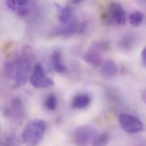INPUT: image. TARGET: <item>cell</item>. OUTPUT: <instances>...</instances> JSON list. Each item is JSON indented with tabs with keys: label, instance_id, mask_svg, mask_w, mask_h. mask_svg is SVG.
Wrapping results in <instances>:
<instances>
[{
	"label": "cell",
	"instance_id": "6da1fadb",
	"mask_svg": "<svg viewBox=\"0 0 146 146\" xmlns=\"http://www.w3.org/2000/svg\"><path fill=\"white\" fill-rule=\"evenodd\" d=\"M46 128V123L42 119L30 121L22 131V143L26 146H38L43 138Z\"/></svg>",
	"mask_w": 146,
	"mask_h": 146
},
{
	"label": "cell",
	"instance_id": "7a4b0ae2",
	"mask_svg": "<svg viewBox=\"0 0 146 146\" xmlns=\"http://www.w3.org/2000/svg\"><path fill=\"white\" fill-rule=\"evenodd\" d=\"M30 59L31 57L23 55L22 56L17 57L14 60L15 84L13 88H20L26 82L30 71Z\"/></svg>",
	"mask_w": 146,
	"mask_h": 146
},
{
	"label": "cell",
	"instance_id": "3957f363",
	"mask_svg": "<svg viewBox=\"0 0 146 146\" xmlns=\"http://www.w3.org/2000/svg\"><path fill=\"white\" fill-rule=\"evenodd\" d=\"M4 115L18 125H22L25 117V110L22 100L14 97L10 101L9 105L5 109Z\"/></svg>",
	"mask_w": 146,
	"mask_h": 146
},
{
	"label": "cell",
	"instance_id": "277c9868",
	"mask_svg": "<svg viewBox=\"0 0 146 146\" xmlns=\"http://www.w3.org/2000/svg\"><path fill=\"white\" fill-rule=\"evenodd\" d=\"M102 19L110 23L123 25L126 21L124 8L118 2H111L108 6V10L103 14Z\"/></svg>",
	"mask_w": 146,
	"mask_h": 146
},
{
	"label": "cell",
	"instance_id": "5b68a950",
	"mask_svg": "<svg viewBox=\"0 0 146 146\" xmlns=\"http://www.w3.org/2000/svg\"><path fill=\"white\" fill-rule=\"evenodd\" d=\"M119 125L122 129L129 134H136L143 131V123L138 118L127 114H121L119 117Z\"/></svg>",
	"mask_w": 146,
	"mask_h": 146
},
{
	"label": "cell",
	"instance_id": "8992f818",
	"mask_svg": "<svg viewBox=\"0 0 146 146\" xmlns=\"http://www.w3.org/2000/svg\"><path fill=\"white\" fill-rule=\"evenodd\" d=\"M97 137L96 130L90 126H82L77 129L74 141L77 146H89Z\"/></svg>",
	"mask_w": 146,
	"mask_h": 146
},
{
	"label": "cell",
	"instance_id": "52a82bcc",
	"mask_svg": "<svg viewBox=\"0 0 146 146\" xmlns=\"http://www.w3.org/2000/svg\"><path fill=\"white\" fill-rule=\"evenodd\" d=\"M30 80L31 85L36 88H47L54 85L53 80L46 76L43 68L39 63L34 67Z\"/></svg>",
	"mask_w": 146,
	"mask_h": 146
},
{
	"label": "cell",
	"instance_id": "ba28073f",
	"mask_svg": "<svg viewBox=\"0 0 146 146\" xmlns=\"http://www.w3.org/2000/svg\"><path fill=\"white\" fill-rule=\"evenodd\" d=\"M84 59L86 63L96 68L101 66L102 63L101 52L92 48H90L85 52L84 56Z\"/></svg>",
	"mask_w": 146,
	"mask_h": 146
},
{
	"label": "cell",
	"instance_id": "9c48e42d",
	"mask_svg": "<svg viewBox=\"0 0 146 146\" xmlns=\"http://www.w3.org/2000/svg\"><path fill=\"white\" fill-rule=\"evenodd\" d=\"M118 72V68L115 63L112 60H108L104 63L101 67L100 73L106 78L115 77Z\"/></svg>",
	"mask_w": 146,
	"mask_h": 146
},
{
	"label": "cell",
	"instance_id": "30bf717a",
	"mask_svg": "<svg viewBox=\"0 0 146 146\" xmlns=\"http://www.w3.org/2000/svg\"><path fill=\"white\" fill-rule=\"evenodd\" d=\"M90 102V97L86 94H80L76 96L72 101V106L74 109H81L86 108Z\"/></svg>",
	"mask_w": 146,
	"mask_h": 146
},
{
	"label": "cell",
	"instance_id": "8fae6325",
	"mask_svg": "<svg viewBox=\"0 0 146 146\" xmlns=\"http://www.w3.org/2000/svg\"><path fill=\"white\" fill-rule=\"evenodd\" d=\"M51 60L54 70L58 73H63L66 71V67L62 60V55L59 51H55L51 55Z\"/></svg>",
	"mask_w": 146,
	"mask_h": 146
},
{
	"label": "cell",
	"instance_id": "7c38bea8",
	"mask_svg": "<svg viewBox=\"0 0 146 146\" xmlns=\"http://www.w3.org/2000/svg\"><path fill=\"white\" fill-rule=\"evenodd\" d=\"M78 22L74 19L70 21L64 27L60 30V34L64 36H70L78 30Z\"/></svg>",
	"mask_w": 146,
	"mask_h": 146
},
{
	"label": "cell",
	"instance_id": "4fadbf2b",
	"mask_svg": "<svg viewBox=\"0 0 146 146\" xmlns=\"http://www.w3.org/2000/svg\"><path fill=\"white\" fill-rule=\"evenodd\" d=\"M22 139L15 134L11 133L4 137L1 142V146H21Z\"/></svg>",
	"mask_w": 146,
	"mask_h": 146
},
{
	"label": "cell",
	"instance_id": "5bb4252c",
	"mask_svg": "<svg viewBox=\"0 0 146 146\" xmlns=\"http://www.w3.org/2000/svg\"><path fill=\"white\" fill-rule=\"evenodd\" d=\"M72 15V8L71 6L67 5L61 9L59 18L62 23H67L71 21Z\"/></svg>",
	"mask_w": 146,
	"mask_h": 146
},
{
	"label": "cell",
	"instance_id": "9a60e30c",
	"mask_svg": "<svg viewBox=\"0 0 146 146\" xmlns=\"http://www.w3.org/2000/svg\"><path fill=\"white\" fill-rule=\"evenodd\" d=\"M109 142V135L106 133H104L96 137L92 142V146H106Z\"/></svg>",
	"mask_w": 146,
	"mask_h": 146
},
{
	"label": "cell",
	"instance_id": "2e32d148",
	"mask_svg": "<svg viewBox=\"0 0 146 146\" xmlns=\"http://www.w3.org/2000/svg\"><path fill=\"white\" fill-rule=\"evenodd\" d=\"M144 16L142 13L137 11L133 12L130 16L129 20L131 25L134 27L139 26L143 22Z\"/></svg>",
	"mask_w": 146,
	"mask_h": 146
},
{
	"label": "cell",
	"instance_id": "e0dca14e",
	"mask_svg": "<svg viewBox=\"0 0 146 146\" xmlns=\"http://www.w3.org/2000/svg\"><path fill=\"white\" fill-rule=\"evenodd\" d=\"M57 106V99L56 96L51 93L47 96L45 101L46 108L51 111L54 110Z\"/></svg>",
	"mask_w": 146,
	"mask_h": 146
},
{
	"label": "cell",
	"instance_id": "ac0fdd59",
	"mask_svg": "<svg viewBox=\"0 0 146 146\" xmlns=\"http://www.w3.org/2000/svg\"><path fill=\"white\" fill-rule=\"evenodd\" d=\"M109 44L106 41H99V42H96L93 43L91 47L92 48H93L100 52H105L108 51L109 48Z\"/></svg>",
	"mask_w": 146,
	"mask_h": 146
},
{
	"label": "cell",
	"instance_id": "d6986e66",
	"mask_svg": "<svg viewBox=\"0 0 146 146\" xmlns=\"http://www.w3.org/2000/svg\"><path fill=\"white\" fill-rule=\"evenodd\" d=\"M5 72L11 79L15 78V65L14 61H7L5 64Z\"/></svg>",
	"mask_w": 146,
	"mask_h": 146
},
{
	"label": "cell",
	"instance_id": "ffe728a7",
	"mask_svg": "<svg viewBox=\"0 0 146 146\" xmlns=\"http://www.w3.org/2000/svg\"><path fill=\"white\" fill-rule=\"evenodd\" d=\"M131 36H126L122 38V39L119 42V46L123 49H129L131 47L132 43H133V40L131 38Z\"/></svg>",
	"mask_w": 146,
	"mask_h": 146
},
{
	"label": "cell",
	"instance_id": "44dd1931",
	"mask_svg": "<svg viewBox=\"0 0 146 146\" xmlns=\"http://www.w3.org/2000/svg\"><path fill=\"white\" fill-rule=\"evenodd\" d=\"M14 11H15L19 15L25 16L29 14V10L26 7V6H19L16 3V7Z\"/></svg>",
	"mask_w": 146,
	"mask_h": 146
},
{
	"label": "cell",
	"instance_id": "7402d4cb",
	"mask_svg": "<svg viewBox=\"0 0 146 146\" xmlns=\"http://www.w3.org/2000/svg\"><path fill=\"white\" fill-rule=\"evenodd\" d=\"M6 4L9 9L13 11H15L16 7L15 0H8L6 1Z\"/></svg>",
	"mask_w": 146,
	"mask_h": 146
},
{
	"label": "cell",
	"instance_id": "603a6c76",
	"mask_svg": "<svg viewBox=\"0 0 146 146\" xmlns=\"http://www.w3.org/2000/svg\"><path fill=\"white\" fill-rule=\"evenodd\" d=\"M141 56H142V63L146 67V46L142 50Z\"/></svg>",
	"mask_w": 146,
	"mask_h": 146
},
{
	"label": "cell",
	"instance_id": "cb8c5ba5",
	"mask_svg": "<svg viewBox=\"0 0 146 146\" xmlns=\"http://www.w3.org/2000/svg\"><path fill=\"white\" fill-rule=\"evenodd\" d=\"M142 100H143V101L146 104V89L143 91V93H142Z\"/></svg>",
	"mask_w": 146,
	"mask_h": 146
}]
</instances>
